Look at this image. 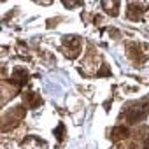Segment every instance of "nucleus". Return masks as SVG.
Returning a JSON list of instances; mask_svg holds the SVG:
<instances>
[{"label":"nucleus","instance_id":"obj_1","mask_svg":"<svg viewBox=\"0 0 149 149\" xmlns=\"http://www.w3.org/2000/svg\"><path fill=\"white\" fill-rule=\"evenodd\" d=\"M146 111H147V105L146 104H132V105H128L126 107V111H125V116H126V121L128 123H139L140 119H144V116H146Z\"/></svg>","mask_w":149,"mask_h":149},{"label":"nucleus","instance_id":"obj_2","mask_svg":"<svg viewBox=\"0 0 149 149\" xmlns=\"http://www.w3.org/2000/svg\"><path fill=\"white\" fill-rule=\"evenodd\" d=\"M63 40H65V46L68 47V54H70L72 58H76L77 53H79V47H81L79 39H77V37H65Z\"/></svg>","mask_w":149,"mask_h":149},{"label":"nucleus","instance_id":"obj_3","mask_svg":"<svg viewBox=\"0 0 149 149\" xmlns=\"http://www.w3.org/2000/svg\"><path fill=\"white\" fill-rule=\"evenodd\" d=\"M25 102L28 104L30 109H35V107H39V105L42 104V98H40L39 95H35V93H26V95H25Z\"/></svg>","mask_w":149,"mask_h":149},{"label":"nucleus","instance_id":"obj_4","mask_svg":"<svg viewBox=\"0 0 149 149\" xmlns=\"http://www.w3.org/2000/svg\"><path fill=\"white\" fill-rule=\"evenodd\" d=\"M128 137V128L126 126H116L112 130V139L114 140H121V139H126Z\"/></svg>","mask_w":149,"mask_h":149},{"label":"nucleus","instance_id":"obj_5","mask_svg":"<svg viewBox=\"0 0 149 149\" xmlns=\"http://www.w3.org/2000/svg\"><path fill=\"white\" fill-rule=\"evenodd\" d=\"M63 133H65V126L60 123V125L56 126V130H54V137H56L58 140H63Z\"/></svg>","mask_w":149,"mask_h":149},{"label":"nucleus","instance_id":"obj_6","mask_svg":"<svg viewBox=\"0 0 149 149\" xmlns=\"http://www.w3.org/2000/svg\"><path fill=\"white\" fill-rule=\"evenodd\" d=\"M104 7L109 9V11H112V16H116V13H118V4H104Z\"/></svg>","mask_w":149,"mask_h":149},{"label":"nucleus","instance_id":"obj_7","mask_svg":"<svg viewBox=\"0 0 149 149\" xmlns=\"http://www.w3.org/2000/svg\"><path fill=\"white\" fill-rule=\"evenodd\" d=\"M98 76H109V68L107 67H102V72H98Z\"/></svg>","mask_w":149,"mask_h":149}]
</instances>
